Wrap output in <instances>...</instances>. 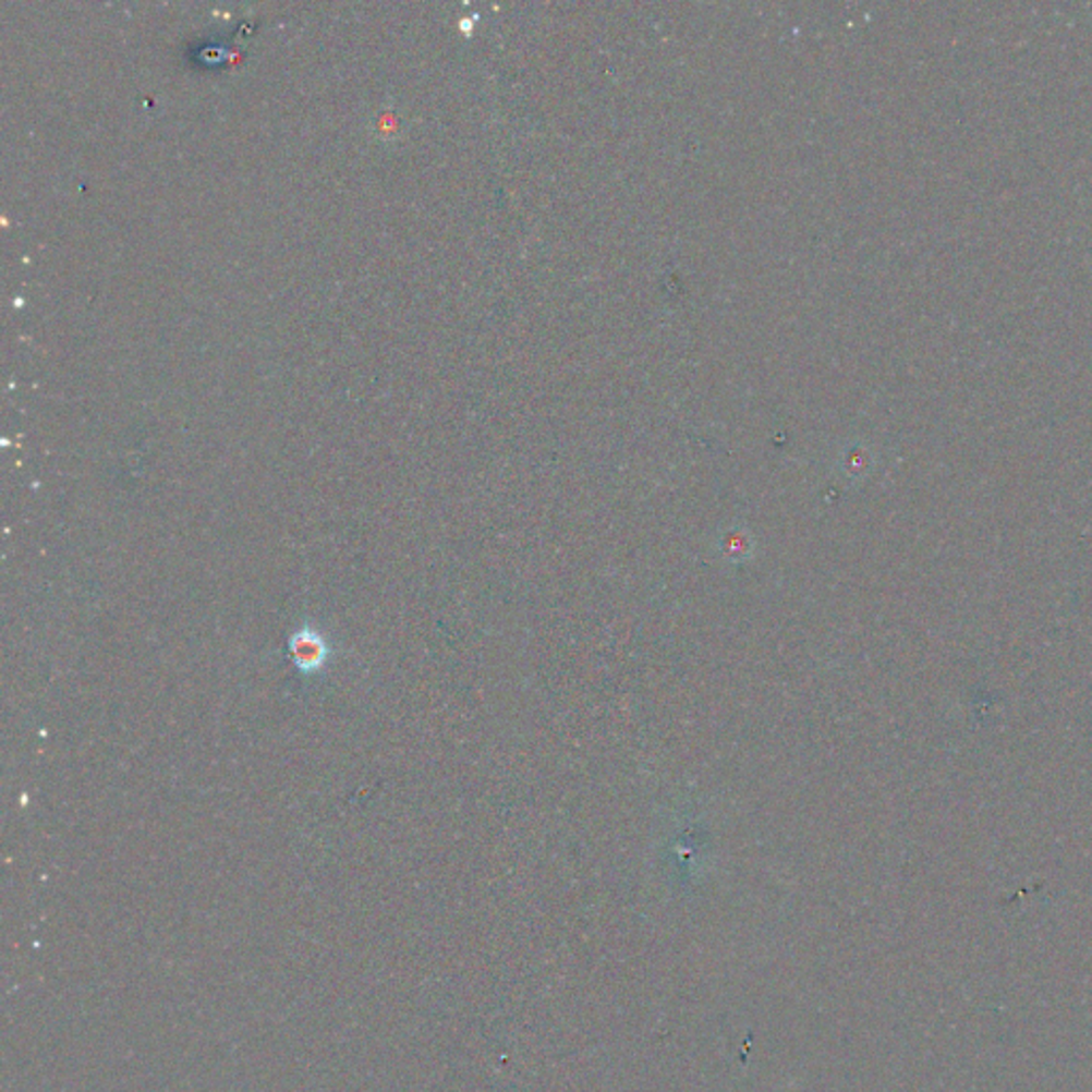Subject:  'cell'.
Here are the masks:
<instances>
[{
	"label": "cell",
	"instance_id": "cell-1",
	"mask_svg": "<svg viewBox=\"0 0 1092 1092\" xmlns=\"http://www.w3.org/2000/svg\"><path fill=\"white\" fill-rule=\"evenodd\" d=\"M289 653L301 672L314 675L325 668L331 657V646L327 639L312 626H303L291 636Z\"/></svg>",
	"mask_w": 1092,
	"mask_h": 1092
}]
</instances>
